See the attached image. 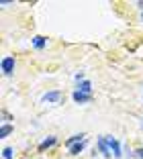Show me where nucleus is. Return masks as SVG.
I'll return each instance as SVG.
<instances>
[{"mask_svg":"<svg viewBox=\"0 0 143 159\" xmlns=\"http://www.w3.org/2000/svg\"><path fill=\"white\" fill-rule=\"evenodd\" d=\"M137 157H141V159H143V147H141V149H137Z\"/></svg>","mask_w":143,"mask_h":159,"instance_id":"nucleus-13","label":"nucleus"},{"mask_svg":"<svg viewBox=\"0 0 143 159\" xmlns=\"http://www.w3.org/2000/svg\"><path fill=\"white\" fill-rule=\"evenodd\" d=\"M78 92H84V94H90V92H92V84H90V82H88V80H84L82 84L78 86Z\"/></svg>","mask_w":143,"mask_h":159,"instance_id":"nucleus-8","label":"nucleus"},{"mask_svg":"<svg viewBox=\"0 0 143 159\" xmlns=\"http://www.w3.org/2000/svg\"><path fill=\"white\" fill-rule=\"evenodd\" d=\"M84 147H86V141H82V143H76V145L69 147V153H72V155H78V153H82V151H84Z\"/></svg>","mask_w":143,"mask_h":159,"instance_id":"nucleus-7","label":"nucleus"},{"mask_svg":"<svg viewBox=\"0 0 143 159\" xmlns=\"http://www.w3.org/2000/svg\"><path fill=\"white\" fill-rule=\"evenodd\" d=\"M45 43H47L45 37H35V39H33V45H35V49H39V51L45 47Z\"/></svg>","mask_w":143,"mask_h":159,"instance_id":"nucleus-9","label":"nucleus"},{"mask_svg":"<svg viewBox=\"0 0 143 159\" xmlns=\"http://www.w3.org/2000/svg\"><path fill=\"white\" fill-rule=\"evenodd\" d=\"M72 98H74V102H78V104H86V102H90V100H92V96H90V94H84V92H78V90H76V92L72 94Z\"/></svg>","mask_w":143,"mask_h":159,"instance_id":"nucleus-2","label":"nucleus"},{"mask_svg":"<svg viewBox=\"0 0 143 159\" xmlns=\"http://www.w3.org/2000/svg\"><path fill=\"white\" fill-rule=\"evenodd\" d=\"M2 155H4V159H12V147H4Z\"/></svg>","mask_w":143,"mask_h":159,"instance_id":"nucleus-12","label":"nucleus"},{"mask_svg":"<svg viewBox=\"0 0 143 159\" xmlns=\"http://www.w3.org/2000/svg\"><path fill=\"white\" fill-rule=\"evenodd\" d=\"M60 100H61V92H57V90L43 94V102H60Z\"/></svg>","mask_w":143,"mask_h":159,"instance_id":"nucleus-4","label":"nucleus"},{"mask_svg":"<svg viewBox=\"0 0 143 159\" xmlns=\"http://www.w3.org/2000/svg\"><path fill=\"white\" fill-rule=\"evenodd\" d=\"M108 145H111V151H112V155L115 157H121V145H119V141L117 139H112V137H108Z\"/></svg>","mask_w":143,"mask_h":159,"instance_id":"nucleus-5","label":"nucleus"},{"mask_svg":"<svg viewBox=\"0 0 143 159\" xmlns=\"http://www.w3.org/2000/svg\"><path fill=\"white\" fill-rule=\"evenodd\" d=\"M98 149H100V153L104 155V157H111V145H108V139L100 137V139H98Z\"/></svg>","mask_w":143,"mask_h":159,"instance_id":"nucleus-1","label":"nucleus"},{"mask_svg":"<svg viewBox=\"0 0 143 159\" xmlns=\"http://www.w3.org/2000/svg\"><path fill=\"white\" fill-rule=\"evenodd\" d=\"M14 70V57H4L2 59V71H4L6 75H10Z\"/></svg>","mask_w":143,"mask_h":159,"instance_id":"nucleus-3","label":"nucleus"},{"mask_svg":"<svg viewBox=\"0 0 143 159\" xmlns=\"http://www.w3.org/2000/svg\"><path fill=\"white\" fill-rule=\"evenodd\" d=\"M55 137H49V139H45V141H41V145H39V151H45V149H49V147H53L55 145Z\"/></svg>","mask_w":143,"mask_h":159,"instance_id":"nucleus-6","label":"nucleus"},{"mask_svg":"<svg viewBox=\"0 0 143 159\" xmlns=\"http://www.w3.org/2000/svg\"><path fill=\"white\" fill-rule=\"evenodd\" d=\"M82 141H86V139H84V135H82V133H80V135H74V137H69V139H68V147L76 145V143H82Z\"/></svg>","mask_w":143,"mask_h":159,"instance_id":"nucleus-10","label":"nucleus"},{"mask_svg":"<svg viewBox=\"0 0 143 159\" xmlns=\"http://www.w3.org/2000/svg\"><path fill=\"white\" fill-rule=\"evenodd\" d=\"M141 19H143V14H141Z\"/></svg>","mask_w":143,"mask_h":159,"instance_id":"nucleus-14","label":"nucleus"},{"mask_svg":"<svg viewBox=\"0 0 143 159\" xmlns=\"http://www.w3.org/2000/svg\"><path fill=\"white\" fill-rule=\"evenodd\" d=\"M10 133H12V125H2V129H0V137L4 139V137H8Z\"/></svg>","mask_w":143,"mask_h":159,"instance_id":"nucleus-11","label":"nucleus"}]
</instances>
